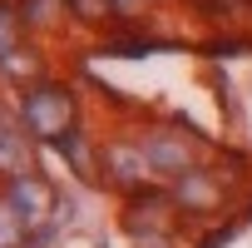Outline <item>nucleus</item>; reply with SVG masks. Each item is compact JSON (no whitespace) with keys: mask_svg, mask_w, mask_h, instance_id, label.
<instances>
[{"mask_svg":"<svg viewBox=\"0 0 252 248\" xmlns=\"http://www.w3.org/2000/svg\"><path fill=\"white\" fill-rule=\"evenodd\" d=\"M0 65H5V75H10V80H35V70H40V60H35V55H25V50L5 55Z\"/></svg>","mask_w":252,"mask_h":248,"instance_id":"obj_13","label":"nucleus"},{"mask_svg":"<svg viewBox=\"0 0 252 248\" xmlns=\"http://www.w3.org/2000/svg\"><path fill=\"white\" fill-rule=\"evenodd\" d=\"M0 174H5V179H25V174H35V154H30V144H25L20 134H10V129H0Z\"/></svg>","mask_w":252,"mask_h":248,"instance_id":"obj_8","label":"nucleus"},{"mask_svg":"<svg viewBox=\"0 0 252 248\" xmlns=\"http://www.w3.org/2000/svg\"><path fill=\"white\" fill-rule=\"evenodd\" d=\"M20 30H25V20H20V5H0V60L20 50Z\"/></svg>","mask_w":252,"mask_h":248,"instance_id":"obj_11","label":"nucleus"},{"mask_svg":"<svg viewBox=\"0 0 252 248\" xmlns=\"http://www.w3.org/2000/svg\"><path fill=\"white\" fill-rule=\"evenodd\" d=\"M55 149H60V159L69 164V174H74L79 184H94V179H99V174H94V149H89V139H84L79 129H69Z\"/></svg>","mask_w":252,"mask_h":248,"instance_id":"obj_7","label":"nucleus"},{"mask_svg":"<svg viewBox=\"0 0 252 248\" xmlns=\"http://www.w3.org/2000/svg\"><path fill=\"white\" fill-rule=\"evenodd\" d=\"M25 129H35V139L60 144L74 129V94L60 84H35L25 94Z\"/></svg>","mask_w":252,"mask_h":248,"instance_id":"obj_1","label":"nucleus"},{"mask_svg":"<svg viewBox=\"0 0 252 248\" xmlns=\"http://www.w3.org/2000/svg\"><path fill=\"white\" fill-rule=\"evenodd\" d=\"M5 204L25 218V228H30V238H35V228H50V218H55V208H60V194H55L40 174H25V179H10Z\"/></svg>","mask_w":252,"mask_h":248,"instance_id":"obj_5","label":"nucleus"},{"mask_svg":"<svg viewBox=\"0 0 252 248\" xmlns=\"http://www.w3.org/2000/svg\"><path fill=\"white\" fill-rule=\"evenodd\" d=\"M104 174H109V184L124 189V194H144V189L154 184V169H149V159H144L139 144H109V149H104Z\"/></svg>","mask_w":252,"mask_h":248,"instance_id":"obj_6","label":"nucleus"},{"mask_svg":"<svg viewBox=\"0 0 252 248\" xmlns=\"http://www.w3.org/2000/svg\"><path fill=\"white\" fill-rule=\"evenodd\" d=\"M227 204V189H222V179L213 174V169H188L183 179H173V208L183 213V218H208V213H218Z\"/></svg>","mask_w":252,"mask_h":248,"instance_id":"obj_4","label":"nucleus"},{"mask_svg":"<svg viewBox=\"0 0 252 248\" xmlns=\"http://www.w3.org/2000/svg\"><path fill=\"white\" fill-rule=\"evenodd\" d=\"M114 5H119V10H129V5H134V0H114Z\"/></svg>","mask_w":252,"mask_h":248,"instance_id":"obj_14","label":"nucleus"},{"mask_svg":"<svg viewBox=\"0 0 252 248\" xmlns=\"http://www.w3.org/2000/svg\"><path fill=\"white\" fill-rule=\"evenodd\" d=\"M30 243V228H25V218L0 199V248H25Z\"/></svg>","mask_w":252,"mask_h":248,"instance_id":"obj_10","label":"nucleus"},{"mask_svg":"<svg viewBox=\"0 0 252 248\" xmlns=\"http://www.w3.org/2000/svg\"><path fill=\"white\" fill-rule=\"evenodd\" d=\"M139 149H144L154 179H183L188 169H198V149H193V139L178 134V129H149V134L139 139Z\"/></svg>","mask_w":252,"mask_h":248,"instance_id":"obj_3","label":"nucleus"},{"mask_svg":"<svg viewBox=\"0 0 252 248\" xmlns=\"http://www.w3.org/2000/svg\"><path fill=\"white\" fill-rule=\"evenodd\" d=\"M69 10H74L79 20H89V25H104V20H114V15H119L114 0H69Z\"/></svg>","mask_w":252,"mask_h":248,"instance_id":"obj_12","label":"nucleus"},{"mask_svg":"<svg viewBox=\"0 0 252 248\" xmlns=\"http://www.w3.org/2000/svg\"><path fill=\"white\" fill-rule=\"evenodd\" d=\"M178 208H173V194H129V204H124V233H129L134 243L139 238H163V233H178Z\"/></svg>","mask_w":252,"mask_h":248,"instance_id":"obj_2","label":"nucleus"},{"mask_svg":"<svg viewBox=\"0 0 252 248\" xmlns=\"http://www.w3.org/2000/svg\"><path fill=\"white\" fill-rule=\"evenodd\" d=\"M69 10V0H20V20L25 25H55Z\"/></svg>","mask_w":252,"mask_h":248,"instance_id":"obj_9","label":"nucleus"}]
</instances>
